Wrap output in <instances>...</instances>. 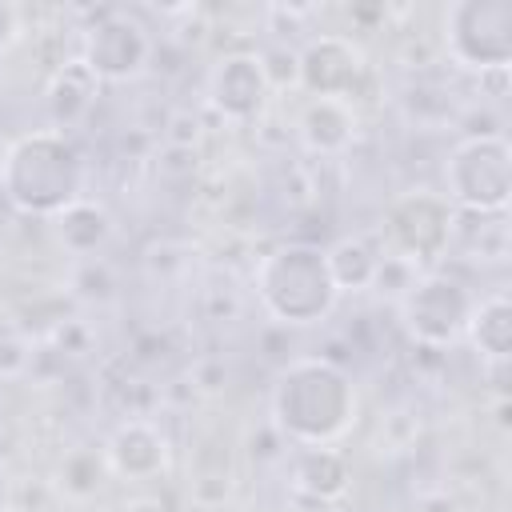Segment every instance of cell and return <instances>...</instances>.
<instances>
[{"label": "cell", "instance_id": "cell-1", "mask_svg": "<svg viewBox=\"0 0 512 512\" xmlns=\"http://www.w3.org/2000/svg\"><path fill=\"white\" fill-rule=\"evenodd\" d=\"M356 420V384L352 376L324 360H292L272 384V424L300 448H320L340 440Z\"/></svg>", "mask_w": 512, "mask_h": 512}, {"label": "cell", "instance_id": "cell-5", "mask_svg": "<svg viewBox=\"0 0 512 512\" xmlns=\"http://www.w3.org/2000/svg\"><path fill=\"white\" fill-rule=\"evenodd\" d=\"M444 48L456 68L504 72L512 60V0H456L444 12Z\"/></svg>", "mask_w": 512, "mask_h": 512}, {"label": "cell", "instance_id": "cell-18", "mask_svg": "<svg viewBox=\"0 0 512 512\" xmlns=\"http://www.w3.org/2000/svg\"><path fill=\"white\" fill-rule=\"evenodd\" d=\"M16 36H20V12L8 0H0V56L16 44Z\"/></svg>", "mask_w": 512, "mask_h": 512}, {"label": "cell", "instance_id": "cell-12", "mask_svg": "<svg viewBox=\"0 0 512 512\" xmlns=\"http://www.w3.org/2000/svg\"><path fill=\"white\" fill-rule=\"evenodd\" d=\"M348 460L320 444V448H300L296 460H292V484L296 492L312 496V500H336L344 488H348Z\"/></svg>", "mask_w": 512, "mask_h": 512}, {"label": "cell", "instance_id": "cell-11", "mask_svg": "<svg viewBox=\"0 0 512 512\" xmlns=\"http://www.w3.org/2000/svg\"><path fill=\"white\" fill-rule=\"evenodd\" d=\"M108 468L116 476H128V480H152L164 472L168 464V440L160 428L144 424V420H128L120 424L112 436H108Z\"/></svg>", "mask_w": 512, "mask_h": 512}, {"label": "cell", "instance_id": "cell-4", "mask_svg": "<svg viewBox=\"0 0 512 512\" xmlns=\"http://www.w3.org/2000/svg\"><path fill=\"white\" fill-rule=\"evenodd\" d=\"M448 204L460 212H504L512 196V148L504 136H468L444 164Z\"/></svg>", "mask_w": 512, "mask_h": 512}, {"label": "cell", "instance_id": "cell-14", "mask_svg": "<svg viewBox=\"0 0 512 512\" xmlns=\"http://www.w3.org/2000/svg\"><path fill=\"white\" fill-rule=\"evenodd\" d=\"M356 132V116H352V104L344 100H320L312 96L300 112V140L312 148V152H340Z\"/></svg>", "mask_w": 512, "mask_h": 512}, {"label": "cell", "instance_id": "cell-2", "mask_svg": "<svg viewBox=\"0 0 512 512\" xmlns=\"http://www.w3.org/2000/svg\"><path fill=\"white\" fill-rule=\"evenodd\" d=\"M0 192L28 216H56L84 196V156L60 128L24 132L0 156Z\"/></svg>", "mask_w": 512, "mask_h": 512}, {"label": "cell", "instance_id": "cell-6", "mask_svg": "<svg viewBox=\"0 0 512 512\" xmlns=\"http://www.w3.org/2000/svg\"><path fill=\"white\" fill-rule=\"evenodd\" d=\"M472 308H476V296L468 292V284H460L456 276H444V272L416 276L412 288L400 296V320H404L408 336L428 348L460 344L468 332Z\"/></svg>", "mask_w": 512, "mask_h": 512}, {"label": "cell", "instance_id": "cell-9", "mask_svg": "<svg viewBox=\"0 0 512 512\" xmlns=\"http://www.w3.org/2000/svg\"><path fill=\"white\" fill-rule=\"evenodd\" d=\"M296 80L308 96L352 104L364 80V52L348 36H320L296 56Z\"/></svg>", "mask_w": 512, "mask_h": 512}, {"label": "cell", "instance_id": "cell-7", "mask_svg": "<svg viewBox=\"0 0 512 512\" xmlns=\"http://www.w3.org/2000/svg\"><path fill=\"white\" fill-rule=\"evenodd\" d=\"M456 208L440 192H404L384 212V248L404 264H432L448 252Z\"/></svg>", "mask_w": 512, "mask_h": 512}, {"label": "cell", "instance_id": "cell-8", "mask_svg": "<svg viewBox=\"0 0 512 512\" xmlns=\"http://www.w3.org/2000/svg\"><path fill=\"white\" fill-rule=\"evenodd\" d=\"M148 60H152L148 28L128 12H108L84 36V60L80 64L96 80H112V84L136 80L148 68Z\"/></svg>", "mask_w": 512, "mask_h": 512}, {"label": "cell", "instance_id": "cell-3", "mask_svg": "<svg viewBox=\"0 0 512 512\" xmlns=\"http://www.w3.org/2000/svg\"><path fill=\"white\" fill-rule=\"evenodd\" d=\"M252 284H256V296H260L264 312L272 320L296 324V328L328 320L336 300H340V288L332 284L324 248H316V244H280V248H272L256 264Z\"/></svg>", "mask_w": 512, "mask_h": 512}, {"label": "cell", "instance_id": "cell-10", "mask_svg": "<svg viewBox=\"0 0 512 512\" xmlns=\"http://www.w3.org/2000/svg\"><path fill=\"white\" fill-rule=\"evenodd\" d=\"M268 96H272V80L264 72V56L232 52L208 72V104L232 124L256 120L268 108Z\"/></svg>", "mask_w": 512, "mask_h": 512}, {"label": "cell", "instance_id": "cell-17", "mask_svg": "<svg viewBox=\"0 0 512 512\" xmlns=\"http://www.w3.org/2000/svg\"><path fill=\"white\" fill-rule=\"evenodd\" d=\"M92 92H96V76L80 60L72 68H64L56 76V84H52V112H56V120L72 124L76 116H84L88 104H92Z\"/></svg>", "mask_w": 512, "mask_h": 512}, {"label": "cell", "instance_id": "cell-19", "mask_svg": "<svg viewBox=\"0 0 512 512\" xmlns=\"http://www.w3.org/2000/svg\"><path fill=\"white\" fill-rule=\"evenodd\" d=\"M4 504H8V472L0 468V508H4Z\"/></svg>", "mask_w": 512, "mask_h": 512}, {"label": "cell", "instance_id": "cell-16", "mask_svg": "<svg viewBox=\"0 0 512 512\" xmlns=\"http://www.w3.org/2000/svg\"><path fill=\"white\" fill-rule=\"evenodd\" d=\"M324 260H328L332 284H336L340 292H356V288H372L376 268H380L384 256H380L364 236H344V240H336L332 248H324Z\"/></svg>", "mask_w": 512, "mask_h": 512}, {"label": "cell", "instance_id": "cell-13", "mask_svg": "<svg viewBox=\"0 0 512 512\" xmlns=\"http://www.w3.org/2000/svg\"><path fill=\"white\" fill-rule=\"evenodd\" d=\"M464 340H472V348L492 364L508 360V352H512V304H508V292H492V296L476 300Z\"/></svg>", "mask_w": 512, "mask_h": 512}, {"label": "cell", "instance_id": "cell-15", "mask_svg": "<svg viewBox=\"0 0 512 512\" xmlns=\"http://www.w3.org/2000/svg\"><path fill=\"white\" fill-rule=\"evenodd\" d=\"M52 220H56L60 244H64L68 252H76V256H92V252L104 248V240L112 236V216H108L100 204L84 200V196H80L76 204H68L64 212H56Z\"/></svg>", "mask_w": 512, "mask_h": 512}]
</instances>
